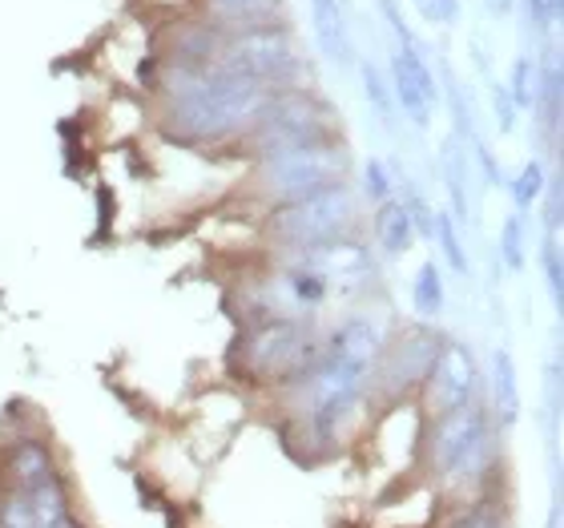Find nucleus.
Here are the masks:
<instances>
[{
  "mask_svg": "<svg viewBox=\"0 0 564 528\" xmlns=\"http://www.w3.org/2000/svg\"><path fill=\"white\" fill-rule=\"evenodd\" d=\"M383 347L376 319L347 315L318 347L315 364L286 384L291 423L286 440L299 460H330L343 452L355 428V416L371 396V376Z\"/></svg>",
  "mask_w": 564,
  "mask_h": 528,
  "instance_id": "nucleus-1",
  "label": "nucleus"
},
{
  "mask_svg": "<svg viewBox=\"0 0 564 528\" xmlns=\"http://www.w3.org/2000/svg\"><path fill=\"white\" fill-rule=\"evenodd\" d=\"M271 106V89L226 69H177L165 85V130L189 146L230 141Z\"/></svg>",
  "mask_w": 564,
  "mask_h": 528,
  "instance_id": "nucleus-2",
  "label": "nucleus"
},
{
  "mask_svg": "<svg viewBox=\"0 0 564 528\" xmlns=\"http://www.w3.org/2000/svg\"><path fill=\"white\" fill-rule=\"evenodd\" d=\"M496 420L480 396L464 408L435 416L423 440V464L444 488H471L496 464Z\"/></svg>",
  "mask_w": 564,
  "mask_h": 528,
  "instance_id": "nucleus-3",
  "label": "nucleus"
},
{
  "mask_svg": "<svg viewBox=\"0 0 564 528\" xmlns=\"http://www.w3.org/2000/svg\"><path fill=\"white\" fill-rule=\"evenodd\" d=\"M323 335L303 319H267L235 343V367L254 384H291L315 364Z\"/></svg>",
  "mask_w": 564,
  "mask_h": 528,
  "instance_id": "nucleus-4",
  "label": "nucleus"
},
{
  "mask_svg": "<svg viewBox=\"0 0 564 528\" xmlns=\"http://www.w3.org/2000/svg\"><path fill=\"white\" fill-rule=\"evenodd\" d=\"M355 214H359L355 190L347 186V182H339V186L306 194V198H299V202L274 206V214L267 218V235H271L274 247H282L286 255H306V250L343 243L355 223Z\"/></svg>",
  "mask_w": 564,
  "mask_h": 528,
  "instance_id": "nucleus-5",
  "label": "nucleus"
},
{
  "mask_svg": "<svg viewBox=\"0 0 564 528\" xmlns=\"http://www.w3.org/2000/svg\"><path fill=\"white\" fill-rule=\"evenodd\" d=\"M347 165L351 158L339 141H311V146L267 153L259 165V186L267 190L274 206H282V202H299L306 194L339 186L347 177Z\"/></svg>",
  "mask_w": 564,
  "mask_h": 528,
  "instance_id": "nucleus-6",
  "label": "nucleus"
},
{
  "mask_svg": "<svg viewBox=\"0 0 564 528\" xmlns=\"http://www.w3.org/2000/svg\"><path fill=\"white\" fill-rule=\"evenodd\" d=\"M311 141H335V114L323 101L306 94H286L262 109V118L250 126V146L267 153L311 146Z\"/></svg>",
  "mask_w": 564,
  "mask_h": 528,
  "instance_id": "nucleus-7",
  "label": "nucleus"
},
{
  "mask_svg": "<svg viewBox=\"0 0 564 528\" xmlns=\"http://www.w3.org/2000/svg\"><path fill=\"white\" fill-rule=\"evenodd\" d=\"M444 335L432 327H412L395 335L388 347H379L376 376H371V391L391 403H400L403 396H412V388H423V379L432 371L435 355L444 352Z\"/></svg>",
  "mask_w": 564,
  "mask_h": 528,
  "instance_id": "nucleus-8",
  "label": "nucleus"
},
{
  "mask_svg": "<svg viewBox=\"0 0 564 528\" xmlns=\"http://www.w3.org/2000/svg\"><path fill=\"white\" fill-rule=\"evenodd\" d=\"M218 69L250 77V82H259L271 89V85H282V82H291V77H299L303 61H299V49H294L291 36L279 33L274 24H267V29H250V33L235 36V41L226 45Z\"/></svg>",
  "mask_w": 564,
  "mask_h": 528,
  "instance_id": "nucleus-9",
  "label": "nucleus"
},
{
  "mask_svg": "<svg viewBox=\"0 0 564 528\" xmlns=\"http://www.w3.org/2000/svg\"><path fill=\"white\" fill-rule=\"evenodd\" d=\"M480 371H476V355L464 343H444V352L435 355L432 371L423 379V408L427 416H447V411L464 408L468 399L480 396Z\"/></svg>",
  "mask_w": 564,
  "mask_h": 528,
  "instance_id": "nucleus-10",
  "label": "nucleus"
},
{
  "mask_svg": "<svg viewBox=\"0 0 564 528\" xmlns=\"http://www.w3.org/2000/svg\"><path fill=\"white\" fill-rule=\"evenodd\" d=\"M311 29H315V45L318 53L330 61V65H351L355 45H351V29H347V17H343L339 0H311Z\"/></svg>",
  "mask_w": 564,
  "mask_h": 528,
  "instance_id": "nucleus-11",
  "label": "nucleus"
},
{
  "mask_svg": "<svg viewBox=\"0 0 564 528\" xmlns=\"http://www.w3.org/2000/svg\"><path fill=\"white\" fill-rule=\"evenodd\" d=\"M9 476L12 488H36V484L53 481L57 464H53V452H48L45 440H33V435L17 440V448L9 452Z\"/></svg>",
  "mask_w": 564,
  "mask_h": 528,
  "instance_id": "nucleus-12",
  "label": "nucleus"
},
{
  "mask_svg": "<svg viewBox=\"0 0 564 528\" xmlns=\"http://www.w3.org/2000/svg\"><path fill=\"white\" fill-rule=\"evenodd\" d=\"M376 243H379V255H388V259H400L408 255L415 243V226L403 211V202H379L376 211Z\"/></svg>",
  "mask_w": 564,
  "mask_h": 528,
  "instance_id": "nucleus-13",
  "label": "nucleus"
},
{
  "mask_svg": "<svg viewBox=\"0 0 564 528\" xmlns=\"http://www.w3.org/2000/svg\"><path fill=\"white\" fill-rule=\"evenodd\" d=\"M496 428H512V423L520 420V384H517V364H512V355L500 347L496 352Z\"/></svg>",
  "mask_w": 564,
  "mask_h": 528,
  "instance_id": "nucleus-14",
  "label": "nucleus"
},
{
  "mask_svg": "<svg viewBox=\"0 0 564 528\" xmlns=\"http://www.w3.org/2000/svg\"><path fill=\"white\" fill-rule=\"evenodd\" d=\"M223 21L250 24V29H267L279 12V0H206Z\"/></svg>",
  "mask_w": 564,
  "mask_h": 528,
  "instance_id": "nucleus-15",
  "label": "nucleus"
},
{
  "mask_svg": "<svg viewBox=\"0 0 564 528\" xmlns=\"http://www.w3.org/2000/svg\"><path fill=\"white\" fill-rule=\"evenodd\" d=\"M447 294H444V279H440V267L435 262H423L420 274L412 279V306L423 319H435L444 311Z\"/></svg>",
  "mask_w": 564,
  "mask_h": 528,
  "instance_id": "nucleus-16",
  "label": "nucleus"
},
{
  "mask_svg": "<svg viewBox=\"0 0 564 528\" xmlns=\"http://www.w3.org/2000/svg\"><path fill=\"white\" fill-rule=\"evenodd\" d=\"M444 182L452 190V206L459 214H468V158H464L456 138L444 141Z\"/></svg>",
  "mask_w": 564,
  "mask_h": 528,
  "instance_id": "nucleus-17",
  "label": "nucleus"
},
{
  "mask_svg": "<svg viewBox=\"0 0 564 528\" xmlns=\"http://www.w3.org/2000/svg\"><path fill=\"white\" fill-rule=\"evenodd\" d=\"M435 243H440V250H444L447 267L456 270V274H468V250H464V243H459V230H456V218H452V211H440L435 214Z\"/></svg>",
  "mask_w": 564,
  "mask_h": 528,
  "instance_id": "nucleus-18",
  "label": "nucleus"
},
{
  "mask_svg": "<svg viewBox=\"0 0 564 528\" xmlns=\"http://www.w3.org/2000/svg\"><path fill=\"white\" fill-rule=\"evenodd\" d=\"M544 186H549V170H544V162L524 165L520 177L512 182V202H517V211H532V206L544 198Z\"/></svg>",
  "mask_w": 564,
  "mask_h": 528,
  "instance_id": "nucleus-19",
  "label": "nucleus"
},
{
  "mask_svg": "<svg viewBox=\"0 0 564 528\" xmlns=\"http://www.w3.org/2000/svg\"><path fill=\"white\" fill-rule=\"evenodd\" d=\"M364 94L376 109V118L383 126H395V97H391V85L376 73V65H364Z\"/></svg>",
  "mask_w": 564,
  "mask_h": 528,
  "instance_id": "nucleus-20",
  "label": "nucleus"
},
{
  "mask_svg": "<svg viewBox=\"0 0 564 528\" xmlns=\"http://www.w3.org/2000/svg\"><path fill=\"white\" fill-rule=\"evenodd\" d=\"M447 528H508V520L492 500H471L468 508H459L456 517L447 520Z\"/></svg>",
  "mask_w": 564,
  "mask_h": 528,
  "instance_id": "nucleus-21",
  "label": "nucleus"
},
{
  "mask_svg": "<svg viewBox=\"0 0 564 528\" xmlns=\"http://www.w3.org/2000/svg\"><path fill=\"white\" fill-rule=\"evenodd\" d=\"M500 255H505L508 270L524 267V218L520 214H508L505 230H500Z\"/></svg>",
  "mask_w": 564,
  "mask_h": 528,
  "instance_id": "nucleus-22",
  "label": "nucleus"
},
{
  "mask_svg": "<svg viewBox=\"0 0 564 528\" xmlns=\"http://www.w3.org/2000/svg\"><path fill=\"white\" fill-rule=\"evenodd\" d=\"M532 89H536V65L529 57H520L505 94H512V106H532Z\"/></svg>",
  "mask_w": 564,
  "mask_h": 528,
  "instance_id": "nucleus-23",
  "label": "nucleus"
},
{
  "mask_svg": "<svg viewBox=\"0 0 564 528\" xmlns=\"http://www.w3.org/2000/svg\"><path fill=\"white\" fill-rule=\"evenodd\" d=\"M541 262H544V279H549V291H553V299L561 303V291H564V259H561V243L556 238H549L541 247Z\"/></svg>",
  "mask_w": 564,
  "mask_h": 528,
  "instance_id": "nucleus-24",
  "label": "nucleus"
},
{
  "mask_svg": "<svg viewBox=\"0 0 564 528\" xmlns=\"http://www.w3.org/2000/svg\"><path fill=\"white\" fill-rule=\"evenodd\" d=\"M367 194H371V202H391V194H395V182H391V170L379 158H371L367 162Z\"/></svg>",
  "mask_w": 564,
  "mask_h": 528,
  "instance_id": "nucleus-25",
  "label": "nucleus"
},
{
  "mask_svg": "<svg viewBox=\"0 0 564 528\" xmlns=\"http://www.w3.org/2000/svg\"><path fill=\"white\" fill-rule=\"evenodd\" d=\"M492 97H496V121H500V130H512V126H517V106H512V97L505 94V85H496Z\"/></svg>",
  "mask_w": 564,
  "mask_h": 528,
  "instance_id": "nucleus-26",
  "label": "nucleus"
},
{
  "mask_svg": "<svg viewBox=\"0 0 564 528\" xmlns=\"http://www.w3.org/2000/svg\"><path fill=\"white\" fill-rule=\"evenodd\" d=\"M529 9L536 24H553L561 17V0H529Z\"/></svg>",
  "mask_w": 564,
  "mask_h": 528,
  "instance_id": "nucleus-27",
  "label": "nucleus"
},
{
  "mask_svg": "<svg viewBox=\"0 0 564 528\" xmlns=\"http://www.w3.org/2000/svg\"><path fill=\"white\" fill-rule=\"evenodd\" d=\"M459 0H435V21H456Z\"/></svg>",
  "mask_w": 564,
  "mask_h": 528,
  "instance_id": "nucleus-28",
  "label": "nucleus"
},
{
  "mask_svg": "<svg viewBox=\"0 0 564 528\" xmlns=\"http://www.w3.org/2000/svg\"><path fill=\"white\" fill-rule=\"evenodd\" d=\"M45 528H82V520H77V517H73V513H69V517L53 520V525H45Z\"/></svg>",
  "mask_w": 564,
  "mask_h": 528,
  "instance_id": "nucleus-29",
  "label": "nucleus"
},
{
  "mask_svg": "<svg viewBox=\"0 0 564 528\" xmlns=\"http://www.w3.org/2000/svg\"><path fill=\"white\" fill-rule=\"evenodd\" d=\"M420 12L427 17V21H435V0H420Z\"/></svg>",
  "mask_w": 564,
  "mask_h": 528,
  "instance_id": "nucleus-30",
  "label": "nucleus"
}]
</instances>
